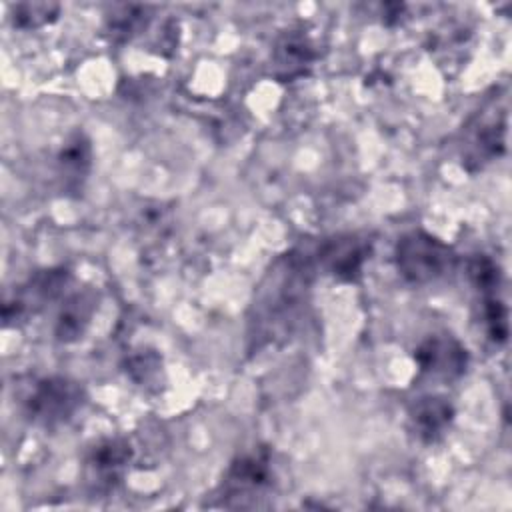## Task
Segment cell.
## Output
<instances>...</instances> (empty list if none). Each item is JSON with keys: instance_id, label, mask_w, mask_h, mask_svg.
<instances>
[{"instance_id": "cell-1", "label": "cell", "mask_w": 512, "mask_h": 512, "mask_svg": "<svg viewBox=\"0 0 512 512\" xmlns=\"http://www.w3.org/2000/svg\"><path fill=\"white\" fill-rule=\"evenodd\" d=\"M394 262L398 274L408 284H428L442 278L454 268V250L424 230L404 234L394 248Z\"/></svg>"}, {"instance_id": "cell-2", "label": "cell", "mask_w": 512, "mask_h": 512, "mask_svg": "<svg viewBox=\"0 0 512 512\" xmlns=\"http://www.w3.org/2000/svg\"><path fill=\"white\" fill-rule=\"evenodd\" d=\"M86 392L80 382L66 376H48L34 382L24 400V414L40 428L66 424L84 404Z\"/></svg>"}, {"instance_id": "cell-3", "label": "cell", "mask_w": 512, "mask_h": 512, "mask_svg": "<svg viewBox=\"0 0 512 512\" xmlns=\"http://www.w3.org/2000/svg\"><path fill=\"white\" fill-rule=\"evenodd\" d=\"M272 478L270 450L254 448L252 452L238 456L224 472L220 484L222 504L232 508L256 506V500L262 498L272 486Z\"/></svg>"}, {"instance_id": "cell-4", "label": "cell", "mask_w": 512, "mask_h": 512, "mask_svg": "<svg viewBox=\"0 0 512 512\" xmlns=\"http://www.w3.org/2000/svg\"><path fill=\"white\" fill-rule=\"evenodd\" d=\"M72 282V274L66 268H48L30 276L18 290L4 302V324L16 326L20 320L34 316L46 304L64 296Z\"/></svg>"}, {"instance_id": "cell-5", "label": "cell", "mask_w": 512, "mask_h": 512, "mask_svg": "<svg viewBox=\"0 0 512 512\" xmlns=\"http://www.w3.org/2000/svg\"><path fill=\"white\" fill-rule=\"evenodd\" d=\"M134 450L126 438H102L86 454L84 478L94 494L112 492L132 462Z\"/></svg>"}, {"instance_id": "cell-6", "label": "cell", "mask_w": 512, "mask_h": 512, "mask_svg": "<svg viewBox=\"0 0 512 512\" xmlns=\"http://www.w3.org/2000/svg\"><path fill=\"white\" fill-rule=\"evenodd\" d=\"M372 244L358 234H340L326 238L312 252L314 262L330 276L342 282H356L370 258Z\"/></svg>"}, {"instance_id": "cell-7", "label": "cell", "mask_w": 512, "mask_h": 512, "mask_svg": "<svg viewBox=\"0 0 512 512\" xmlns=\"http://www.w3.org/2000/svg\"><path fill=\"white\" fill-rule=\"evenodd\" d=\"M506 150V108L496 106L486 112H478L472 126L466 130L464 164L468 170H478L486 162L498 158Z\"/></svg>"}, {"instance_id": "cell-8", "label": "cell", "mask_w": 512, "mask_h": 512, "mask_svg": "<svg viewBox=\"0 0 512 512\" xmlns=\"http://www.w3.org/2000/svg\"><path fill=\"white\" fill-rule=\"evenodd\" d=\"M414 362L424 374L450 382L464 376L470 356L466 346L454 336L434 334L418 344Z\"/></svg>"}, {"instance_id": "cell-9", "label": "cell", "mask_w": 512, "mask_h": 512, "mask_svg": "<svg viewBox=\"0 0 512 512\" xmlns=\"http://www.w3.org/2000/svg\"><path fill=\"white\" fill-rule=\"evenodd\" d=\"M316 60L312 40L302 30L284 32L272 50V74L280 82H292L306 76Z\"/></svg>"}, {"instance_id": "cell-10", "label": "cell", "mask_w": 512, "mask_h": 512, "mask_svg": "<svg viewBox=\"0 0 512 512\" xmlns=\"http://www.w3.org/2000/svg\"><path fill=\"white\" fill-rule=\"evenodd\" d=\"M412 432L424 444L438 442L454 420V406L444 396H422L408 412Z\"/></svg>"}, {"instance_id": "cell-11", "label": "cell", "mask_w": 512, "mask_h": 512, "mask_svg": "<svg viewBox=\"0 0 512 512\" xmlns=\"http://www.w3.org/2000/svg\"><path fill=\"white\" fill-rule=\"evenodd\" d=\"M94 308H96V294L92 290H82L72 294L62 304V310L58 314V320L54 326L56 338L66 344L82 338V334L86 332L92 320Z\"/></svg>"}, {"instance_id": "cell-12", "label": "cell", "mask_w": 512, "mask_h": 512, "mask_svg": "<svg viewBox=\"0 0 512 512\" xmlns=\"http://www.w3.org/2000/svg\"><path fill=\"white\" fill-rule=\"evenodd\" d=\"M58 166L64 186L78 192L88 178L92 166V146L84 132H74L62 146L58 154Z\"/></svg>"}, {"instance_id": "cell-13", "label": "cell", "mask_w": 512, "mask_h": 512, "mask_svg": "<svg viewBox=\"0 0 512 512\" xmlns=\"http://www.w3.org/2000/svg\"><path fill=\"white\" fill-rule=\"evenodd\" d=\"M150 18V8L146 6H116L112 14L106 16V32L114 42H128L146 30Z\"/></svg>"}, {"instance_id": "cell-14", "label": "cell", "mask_w": 512, "mask_h": 512, "mask_svg": "<svg viewBox=\"0 0 512 512\" xmlns=\"http://www.w3.org/2000/svg\"><path fill=\"white\" fill-rule=\"evenodd\" d=\"M60 6L54 2H20L14 6V26L22 30L42 28L58 18Z\"/></svg>"}, {"instance_id": "cell-15", "label": "cell", "mask_w": 512, "mask_h": 512, "mask_svg": "<svg viewBox=\"0 0 512 512\" xmlns=\"http://www.w3.org/2000/svg\"><path fill=\"white\" fill-rule=\"evenodd\" d=\"M482 324L488 338L494 344H502L508 338V310L496 296H486L482 302Z\"/></svg>"}, {"instance_id": "cell-16", "label": "cell", "mask_w": 512, "mask_h": 512, "mask_svg": "<svg viewBox=\"0 0 512 512\" xmlns=\"http://www.w3.org/2000/svg\"><path fill=\"white\" fill-rule=\"evenodd\" d=\"M468 278L484 294L494 292L500 284V268L484 254H476L468 260Z\"/></svg>"}, {"instance_id": "cell-17", "label": "cell", "mask_w": 512, "mask_h": 512, "mask_svg": "<svg viewBox=\"0 0 512 512\" xmlns=\"http://www.w3.org/2000/svg\"><path fill=\"white\" fill-rule=\"evenodd\" d=\"M128 374H130V378L136 382V384H140V386H144V384H150V382H154L156 378H158V374H160V358H158V354H154V352H142V354H136V356H132L130 360H128Z\"/></svg>"}]
</instances>
